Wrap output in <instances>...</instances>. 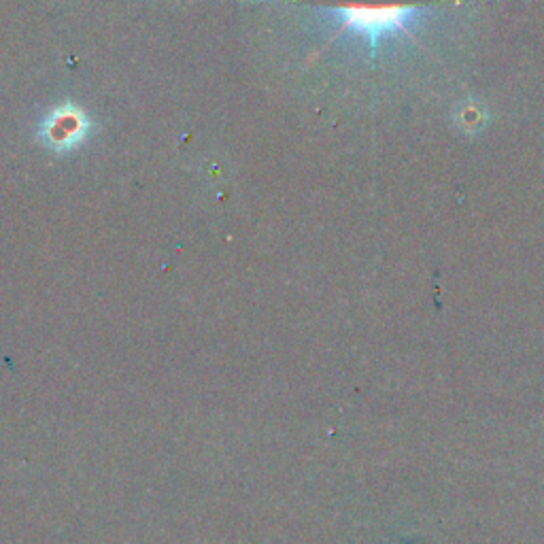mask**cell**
Wrapping results in <instances>:
<instances>
[{
	"label": "cell",
	"instance_id": "6da1fadb",
	"mask_svg": "<svg viewBox=\"0 0 544 544\" xmlns=\"http://www.w3.org/2000/svg\"><path fill=\"white\" fill-rule=\"evenodd\" d=\"M300 3L334 13L340 20V30L362 37L374 54L383 39L400 32L411 34L417 17L445 0H300Z\"/></svg>",
	"mask_w": 544,
	"mask_h": 544
},
{
	"label": "cell",
	"instance_id": "7a4b0ae2",
	"mask_svg": "<svg viewBox=\"0 0 544 544\" xmlns=\"http://www.w3.org/2000/svg\"><path fill=\"white\" fill-rule=\"evenodd\" d=\"M94 134V119L73 102H64L45 113L37 128L39 143L56 153H68L88 143Z\"/></svg>",
	"mask_w": 544,
	"mask_h": 544
}]
</instances>
